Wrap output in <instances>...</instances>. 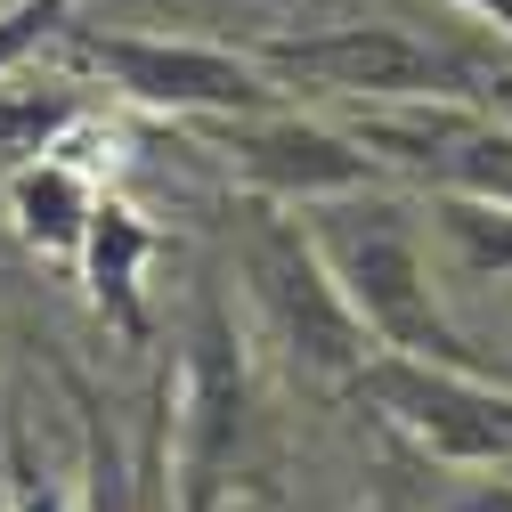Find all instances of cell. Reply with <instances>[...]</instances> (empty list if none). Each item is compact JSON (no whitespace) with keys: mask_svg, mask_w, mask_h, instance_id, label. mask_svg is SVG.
I'll list each match as a JSON object with an SVG mask.
<instances>
[{"mask_svg":"<svg viewBox=\"0 0 512 512\" xmlns=\"http://www.w3.org/2000/svg\"><path fill=\"white\" fill-rule=\"evenodd\" d=\"M309 228L326 244V261L342 277V293L358 301V317L374 326L382 350H407V358H447V366H472L464 342L439 326L431 309V269H423V228L407 204H350V196H326L309 204Z\"/></svg>","mask_w":512,"mask_h":512,"instance_id":"6da1fadb","label":"cell"},{"mask_svg":"<svg viewBox=\"0 0 512 512\" xmlns=\"http://www.w3.org/2000/svg\"><path fill=\"white\" fill-rule=\"evenodd\" d=\"M244 285L252 301H261L269 334L293 350V366L309 374H334V382H358L366 358L382 350L374 326L358 317V301L342 293L326 244H317V228L301 220H252L244 236Z\"/></svg>","mask_w":512,"mask_h":512,"instance_id":"7a4b0ae2","label":"cell"},{"mask_svg":"<svg viewBox=\"0 0 512 512\" xmlns=\"http://www.w3.org/2000/svg\"><path fill=\"white\" fill-rule=\"evenodd\" d=\"M66 49L82 57V66H98L122 98H139L155 114H261L277 98V74L261 66V57H236V49H212V41L66 25Z\"/></svg>","mask_w":512,"mask_h":512,"instance_id":"3957f363","label":"cell"},{"mask_svg":"<svg viewBox=\"0 0 512 512\" xmlns=\"http://www.w3.org/2000/svg\"><path fill=\"white\" fill-rule=\"evenodd\" d=\"M358 391L407 439H423L431 456H447V464H512V391L488 382L480 366L374 350L366 374H358Z\"/></svg>","mask_w":512,"mask_h":512,"instance_id":"277c9868","label":"cell"},{"mask_svg":"<svg viewBox=\"0 0 512 512\" xmlns=\"http://www.w3.org/2000/svg\"><path fill=\"white\" fill-rule=\"evenodd\" d=\"M261 66L277 82H317L342 98H464V90H480L456 57H439L431 41H415L399 25H326L301 41H269Z\"/></svg>","mask_w":512,"mask_h":512,"instance_id":"5b68a950","label":"cell"},{"mask_svg":"<svg viewBox=\"0 0 512 512\" xmlns=\"http://www.w3.org/2000/svg\"><path fill=\"white\" fill-rule=\"evenodd\" d=\"M236 439H244L236 317L220 309V293H196V317H187V358H179V512H212Z\"/></svg>","mask_w":512,"mask_h":512,"instance_id":"8992f818","label":"cell"},{"mask_svg":"<svg viewBox=\"0 0 512 512\" xmlns=\"http://www.w3.org/2000/svg\"><path fill=\"white\" fill-rule=\"evenodd\" d=\"M358 139H366L374 155H391V163L423 171L431 187L512 204V114L488 122V114H472L464 98H423V106L358 114Z\"/></svg>","mask_w":512,"mask_h":512,"instance_id":"52a82bcc","label":"cell"},{"mask_svg":"<svg viewBox=\"0 0 512 512\" xmlns=\"http://www.w3.org/2000/svg\"><path fill=\"white\" fill-rule=\"evenodd\" d=\"M228 122V155H236V171L261 187V196H285V204H326V196H358V187H374V171H382V155L350 131H317V122H236V114H220Z\"/></svg>","mask_w":512,"mask_h":512,"instance_id":"ba28073f","label":"cell"},{"mask_svg":"<svg viewBox=\"0 0 512 512\" xmlns=\"http://www.w3.org/2000/svg\"><path fill=\"white\" fill-rule=\"evenodd\" d=\"M9 220L33 252H49V261H82V236L98 220V187L66 163V147H49L33 163L9 171Z\"/></svg>","mask_w":512,"mask_h":512,"instance_id":"9c48e42d","label":"cell"},{"mask_svg":"<svg viewBox=\"0 0 512 512\" xmlns=\"http://www.w3.org/2000/svg\"><path fill=\"white\" fill-rule=\"evenodd\" d=\"M147 252H155V236L139 228V212L114 204V196H98V220H90V236H82V277H90V301H98L131 342L147 334V309H139Z\"/></svg>","mask_w":512,"mask_h":512,"instance_id":"30bf717a","label":"cell"},{"mask_svg":"<svg viewBox=\"0 0 512 512\" xmlns=\"http://www.w3.org/2000/svg\"><path fill=\"white\" fill-rule=\"evenodd\" d=\"M74 122H82L74 82H25V66L0 74V155L9 163H33L49 147H66Z\"/></svg>","mask_w":512,"mask_h":512,"instance_id":"8fae6325","label":"cell"},{"mask_svg":"<svg viewBox=\"0 0 512 512\" xmlns=\"http://www.w3.org/2000/svg\"><path fill=\"white\" fill-rule=\"evenodd\" d=\"M431 228L456 244V261H464L472 277H512V204H496V196H456V187H439Z\"/></svg>","mask_w":512,"mask_h":512,"instance_id":"7c38bea8","label":"cell"},{"mask_svg":"<svg viewBox=\"0 0 512 512\" xmlns=\"http://www.w3.org/2000/svg\"><path fill=\"white\" fill-rule=\"evenodd\" d=\"M0 480H9V512H82L74 488L33 456V415L17 391H0Z\"/></svg>","mask_w":512,"mask_h":512,"instance_id":"4fadbf2b","label":"cell"},{"mask_svg":"<svg viewBox=\"0 0 512 512\" xmlns=\"http://www.w3.org/2000/svg\"><path fill=\"white\" fill-rule=\"evenodd\" d=\"M66 9L74 0H17V9L0 17V74H17L41 41H66Z\"/></svg>","mask_w":512,"mask_h":512,"instance_id":"5bb4252c","label":"cell"},{"mask_svg":"<svg viewBox=\"0 0 512 512\" xmlns=\"http://www.w3.org/2000/svg\"><path fill=\"white\" fill-rule=\"evenodd\" d=\"M464 9H480V17H496V25L512 33V0H464Z\"/></svg>","mask_w":512,"mask_h":512,"instance_id":"9a60e30c","label":"cell"},{"mask_svg":"<svg viewBox=\"0 0 512 512\" xmlns=\"http://www.w3.org/2000/svg\"><path fill=\"white\" fill-rule=\"evenodd\" d=\"M480 90H488V98H496V106H504V114H512V74H488V82H480Z\"/></svg>","mask_w":512,"mask_h":512,"instance_id":"2e32d148","label":"cell"}]
</instances>
